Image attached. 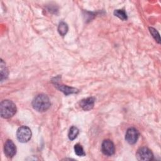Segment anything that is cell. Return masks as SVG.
I'll use <instances>...</instances> for the list:
<instances>
[{
  "label": "cell",
  "mask_w": 161,
  "mask_h": 161,
  "mask_svg": "<svg viewBox=\"0 0 161 161\" xmlns=\"http://www.w3.org/2000/svg\"><path fill=\"white\" fill-rule=\"evenodd\" d=\"M55 86L61 91H62L63 92H64L66 95L69 94H72V93H76L78 92V90L75 88H73V87H70L64 85H61L59 83H57L56 82V83L55 82Z\"/></svg>",
  "instance_id": "obj_9"
},
{
  "label": "cell",
  "mask_w": 161,
  "mask_h": 161,
  "mask_svg": "<svg viewBox=\"0 0 161 161\" xmlns=\"http://www.w3.org/2000/svg\"><path fill=\"white\" fill-rule=\"evenodd\" d=\"M114 14L118 17L119 19L122 20H126L127 19V15L126 12L123 9H116L114 11Z\"/></svg>",
  "instance_id": "obj_13"
},
{
  "label": "cell",
  "mask_w": 161,
  "mask_h": 161,
  "mask_svg": "<svg viewBox=\"0 0 161 161\" xmlns=\"http://www.w3.org/2000/svg\"><path fill=\"white\" fill-rule=\"evenodd\" d=\"M139 137V132L134 128H130L127 130L125 135V140L130 144H134Z\"/></svg>",
  "instance_id": "obj_5"
},
{
  "label": "cell",
  "mask_w": 161,
  "mask_h": 161,
  "mask_svg": "<svg viewBox=\"0 0 161 161\" xmlns=\"http://www.w3.org/2000/svg\"><path fill=\"white\" fill-rule=\"evenodd\" d=\"M101 150L104 155L111 156L114 154L115 151V147L114 143L111 140H105L102 143Z\"/></svg>",
  "instance_id": "obj_6"
},
{
  "label": "cell",
  "mask_w": 161,
  "mask_h": 161,
  "mask_svg": "<svg viewBox=\"0 0 161 161\" xmlns=\"http://www.w3.org/2000/svg\"><path fill=\"white\" fill-rule=\"evenodd\" d=\"M74 151H75V154L79 157L84 156L86 155L82 147L79 143L75 144L74 145Z\"/></svg>",
  "instance_id": "obj_14"
},
{
  "label": "cell",
  "mask_w": 161,
  "mask_h": 161,
  "mask_svg": "<svg viewBox=\"0 0 161 161\" xmlns=\"http://www.w3.org/2000/svg\"><path fill=\"white\" fill-rule=\"evenodd\" d=\"M4 150L6 155L9 158H11L16 153V147L12 140H8L4 143Z\"/></svg>",
  "instance_id": "obj_7"
},
{
  "label": "cell",
  "mask_w": 161,
  "mask_h": 161,
  "mask_svg": "<svg viewBox=\"0 0 161 161\" xmlns=\"http://www.w3.org/2000/svg\"><path fill=\"white\" fill-rule=\"evenodd\" d=\"M31 130L26 126H22L19 127L16 132V136L18 140L22 143L28 142L31 138Z\"/></svg>",
  "instance_id": "obj_3"
},
{
  "label": "cell",
  "mask_w": 161,
  "mask_h": 161,
  "mask_svg": "<svg viewBox=\"0 0 161 161\" xmlns=\"http://www.w3.org/2000/svg\"><path fill=\"white\" fill-rule=\"evenodd\" d=\"M50 101L48 97L43 94L37 95L32 101L33 108L39 112L47 111L50 106Z\"/></svg>",
  "instance_id": "obj_1"
},
{
  "label": "cell",
  "mask_w": 161,
  "mask_h": 161,
  "mask_svg": "<svg viewBox=\"0 0 161 161\" xmlns=\"http://www.w3.org/2000/svg\"><path fill=\"white\" fill-rule=\"evenodd\" d=\"M138 160H151L153 158V155L151 150L147 147L139 148L136 154Z\"/></svg>",
  "instance_id": "obj_4"
},
{
  "label": "cell",
  "mask_w": 161,
  "mask_h": 161,
  "mask_svg": "<svg viewBox=\"0 0 161 161\" xmlns=\"http://www.w3.org/2000/svg\"><path fill=\"white\" fill-rule=\"evenodd\" d=\"M95 99L93 97H89L80 101V106L84 111H89L94 107Z\"/></svg>",
  "instance_id": "obj_8"
},
{
  "label": "cell",
  "mask_w": 161,
  "mask_h": 161,
  "mask_svg": "<svg viewBox=\"0 0 161 161\" xmlns=\"http://www.w3.org/2000/svg\"><path fill=\"white\" fill-rule=\"evenodd\" d=\"M58 31L60 35L62 36L65 35V34L68 31V26L67 23L63 21L60 22L58 26Z\"/></svg>",
  "instance_id": "obj_12"
},
{
  "label": "cell",
  "mask_w": 161,
  "mask_h": 161,
  "mask_svg": "<svg viewBox=\"0 0 161 161\" xmlns=\"http://www.w3.org/2000/svg\"><path fill=\"white\" fill-rule=\"evenodd\" d=\"M1 80L3 81L4 79H6L8 75V70L5 66V63L3 60H1Z\"/></svg>",
  "instance_id": "obj_10"
},
{
  "label": "cell",
  "mask_w": 161,
  "mask_h": 161,
  "mask_svg": "<svg viewBox=\"0 0 161 161\" xmlns=\"http://www.w3.org/2000/svg\"><path fill=\"white\" fill-rule=\"evenodd\" d=\"M0 112L1 117L9 118L14 115L16 112V105L9 100H4L1 103Z\"/></svg>",
  "instance_id": "obj_2"
},
{
  "label": "cell",
  "mask_w": 161,
  "mask_h": 161,
  "mask_svg": "<svg viewBox=\"0 0 161 161\" xmlns=\"http://www.w3.org/2000/svg\"><path fill=\"white\" fill-rule=\"evenodd\" d=\"M149 30H150V32L151 35L154 38V39L158 43H160V35H159V33H158V31L155 28H153L152 27H150Z\"/></svg>",
  "instance_id": "obj_15"
},
{
  "label": "cell",
  "mask_w": 161,
  "mask_h": 161,
  "mask_svg": "<svg viewBox=\"0 0 161 161\" xmlns=\"http://www.w3.org/2000/svg\"><path fill=\"white\" fill-rule=\"evenodd\" d=\"M79 132V130L76 126H71V128L69 130V135H68L69 138L70 140H74L77 136Z\"/></svg>",
  "instance_id": "obj_11"
}]
</instances>
